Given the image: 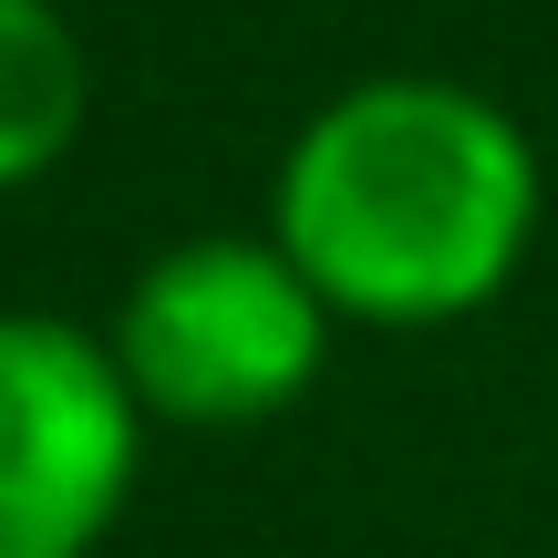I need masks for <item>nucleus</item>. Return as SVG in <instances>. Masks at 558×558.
I'll return each mask as SVG.
<instances>
[{
  "instance_id": "obj_1",
  "label": "nucleus",
  "mask_w": 558,
  "mask_h": 558,
  "mask_svg": "<svg viewBox=\"0 0 558 558\" xmlns=\"http://www.w3.org/2000/svg\"><path fill=\"white\" fill-rule=\"evenodd\" d=\"M538 145L456 73H362L290 135L269 248L362 331H445L507 300L538 248Z\"/></svg>"
},
{
  "instance_id": "obj_2",
  "label": "nucleus",
  "mask_w": 558,
  "mask_h": 558,
  "mask_svg": "<svg viewBox=\"0 0 558 558\" xmlns=\"http://www.w3.org/2000/svg\"><path fill=\"white\" fill-rule=\"evenodd\" d=\"M124 393L145 424L177 435H259L279 424L331 362V311L320 290L279 259L269 239L207 228V239L156 248L124 279L114 320H104Z\"/></svg>"
},
{
  "instance_id": "obj_3",
  "label": "nucleus",
  "mask_w": 558,
  "mask_h": 558,
  "mask_svg": "<svg viewBox=\"0 0 558 558\" xmlns=\"http://www.w3.org/2000/svg\"><path fill=\"white\" fill-rule=\"evenodd\" d=\"M145 465V414L104 331L0 311V558H94Z\"/></svg>"
},
{
  "instance_id": "obj_4",
  "label": "nucleus",
  "mask_w": 558,
  "mask_h": 558,
  "mask_svg": "<svg viewBox=\"0 0 558 558\" xmlns=\"http://www.w3.org/2000/svg\"><path fill=\"white\" fill-rule=\"evenodd\" d=\"M94 124V52L62 0H0V197L41 186Z\"/></svg>"
}]
</instances>
